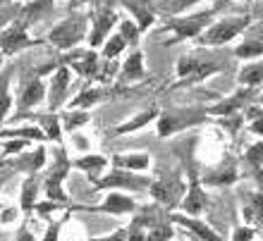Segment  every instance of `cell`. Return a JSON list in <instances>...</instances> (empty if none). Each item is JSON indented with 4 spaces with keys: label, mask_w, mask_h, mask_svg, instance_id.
<instances>
[{
    "label": "cell",
    "mask_w": 263,
    "mask_h": 241,
    "mask_svg": "<svg viewBox=\"0 0 263 241\" xmlns=\"http://www.w3.org/2000/svg\"><path fill=\"white\" fill-rule=\"evenodd\" d=\"M3 220H5V222H12V220H14V210H7V213H5V217H3Z\"/></svg>",
    "instance_id": "cell-46"
},
{
    "label": "cell",
    "mask_w": 263,
    "mask_h": 241,
    "mask_svg": "<svg viewBox=\"0 0 263 241\" xmlns=\"http://www.w3.org/2000/svg\"><path fill=\"white\" fill-rule=\"evenodd\" d=\"M218 69H220V65H213V62H196L194 69H192L187 76H182V86H187V84H199L201 79H206L208 74H213Z\"/></svg>",
    "instance_id": "cell-18"
},
{
    "label": "cell",
    "mask_w": 263,
    "mask_h": 241,
    "mask_svg": "<svg viewBox=\"0 0 263 241\" xmlns=\"http://www.w3.org/2000/svg\"><path fill=\"white\" fill-rule=\"evenodd\" d=\"M125 5L129 7L132 12H134V14H137V17H139V24H137V27H139V31H146V29L151 27V22L156 19V14H153L151 10H146V7H144V3H141V0H125Z\"/></svg>",
    "instance_id": "cell-19"
},
{
    "label": "cell",
    "mask_w": 263,
    "mask_h": 241,
    "mask_svg": "<svg viewBox=\"0 0 263 241\" xmlns=\"http://www.w3.org/2000/svg\"><path fill=\"white\" fill-rule=\"evenodd\" d=\"M84 34H86V19L79 17V14H74V17L60 22V24L50 31L48 41L53 43V46H58L60 50H69V48H74L77 43L82 41Z\"/></svg>",
    "instance_id": "cell-2"
},
{
    "label": "cell",
    "mask_w": 263,
    "mask_h": 241,
    "mask_svg": "<svg viewBox=\"0 0 263 241\" xmlns=\"http://www.w3.org/2000/svg\"><path fill=\"white\" fill-rule=\"evenodd\" d=\"M36 189H39V179H29L22 189V208L29 210V208L34 206V198H36Z\"/></svg>",
    "instance_id": "cell-28"
},
{
    "label": "cell",
    "mask_w": 263,
    "mask_h": 241,
    "mask_svg": "<svg viewBox=\"0 0 263 241\" xmlns=\"http://www.w3.org/2000/svg\"><path fill=\"white\" fill-rule=\"evenodd\" d=\"M77 146H79V148H86V138H77Z\"/></svg>",
    "instance_id": "cell-47"
},
{
    "label": "cell",
    "mask_w": 263,
    "mask_h": 241,
    "mask_svg": "<svg viewBox=\"0 0 263 241\" xmlns=\"http://www.w3.org/2000/svg\"><path fill=\"white\" fill-rule=\"evenodd\" d=\"M115 167H122V170H146V167H148V155H146V153L115 155Z\"/></svg>",
    "instance_id": "cell-15"
},
{
    "label": "cell",
    "mask_w": 263,
    "mask_h": 241,
    "mask_svg": "<svg viewBox=\"0 0 263 241\" xmlns=\"http://www.w3.org/2000/svg\"><path fill=\"white\" fill-rule=\"evenodd\" d=\"M98 189H108V186H127V189H146L148 182L144 177H134V174L125 172V170H115L103 179H93Z\"/></svg>",
    "instance_id": "cell-7"
},
{
    "label": "cell",
    "mask_w": 263,
    "mask_h": 241,
    "mask_svg": "<svg viewBox=\"0 0 263 241\" xmlns=\"http://www.w3.org/2000/svg\"><path fill=\"white\" fill-rule=\"evenodd\" d=\"M208 112L203 108H180V110H167L158 115V136H170L177 131L187 129L192 124H199L206 119Z\"/></svg>",
    "instance_id": "cell-1"
},
{
    "label": "cell",
    "mask_w": 263,
    "mask_h": 241,
    "mask_svg": "<svg viewBox=\"0 0 263 241\" xmlns=\"http://www.w3.org/2000/svg\"><path fill=\"white\" fill-rule=\"evenodd\" d=\"M101 89H84L79 96H74V101H72V108H77V110H86V108H91V105H96L98 101H101Z\"/></svg>",
    "instance_id": "cell-21"
},
{
    "label": "cell",
    "mask_w": 263,
    "mask_h": 241,
    "mask_svg": "<svg viewBox=\"0 0 263 241\" xmlns=\"http://www.w3.org/2000/svg\"><path fill=\"white\" fill-rule=\"evenodd\" d=\"M139 27L137 24H132V22H122L120 24V36L125 38V43H129V46H137L139 43Z\"/></svg>",
    "instance_id": "cell-30"
},
{
    "label": "cell",
    "mask_w": 263,
    "mask_h": 241,
    "mask_svg": "<svg viewBox=\"0 0 263 241\" xmlns=\"http://www.w3.org/2000/svg\"><path fill=\"white\" fill-rule=\"evenodd\" d=\"M93 241H127V232H125V229H120V232H115V234L98 236V239H93Z\"/></svg>",
    "instance_id": "cell-39"
},
{
    "label": "cell",
    "mask_w": 263,
    "mask_h": 241,
    "mask_svg": "<svg viewBox=\"0 0 263 241\" xmlns=\"http://www.w3.org/2000/svg\"><path fill=\"white\" fill-rule=\"evenodd\" d=\"M50 3H53V0H31V3H29V7L24 10V22H22V27H24L27 22L36 19V17H39L43 10H48Z\"/></svg>",
    "instance_id": "cell-26"
},
{
    "label": "cell",
    "mask_w": 263,
    "mask_h": 241,
    "mask_svg": "<svg viewBox=\"0 0 263 241\" xmlns=\"http://www.w3.org/2000/svg\"><path fill=\"white\" fill-rule=\"evenodd\" d=\"M239 82L244 84V86H258V84H263V62H256V65H249V67L242 69V74H239Z\"/></svg>",
    "instance_id": "cell-22"
},
{
    "label": "cell",
    "mask_w": 263,
    "mask_h": 241,
    "mask_svg": "<svg viewBox=\"0 0 263 241\" xmlns=\"http://www.w3.org/2000/svg\"><path fill=\"white\" fill-rule=\"evenodd\" d=\"M127 234H129V241H146V239H144V234H141V229H139L137 222H134V227H132L129 232H127Z\"/></svg>",
    "instance_id": "cell-42"
},
{
    "label": "cell",
    "mask_w": 263,
    "mask_h": 241,
    "mask_svg": "<svg viewBox=\"0 0 263 241\" xmlns=\"http://www.w3.org/2000/svg\"><path fill=\"white\" fill-rule=\"evenodd\" d=\"M89 119V115L84 110H79V112H72V115H67L65 117V129H74V127H79V124H84Z\"/></svg>",
    "instance_id": "cell-37"
},
{
    "label": "cell",
    "mask_w": 263,
    "mask_h": 241,
    "mask_svg": "<svg viewBox=\"0 0 263 241\" xmlns=\"http://www.w3.org/2000/svg\"><path fill=\"white\" fill-rule=\"evenodd\" d=\"M69 86V72L67 67H60L53 76V89H50V110H58L60 103L65 101V93H67Z\"/></svg>",
    "instance_id": "cell-9"
},
{
    "label": "cell",
    "mask_w": 263,
    "mask_h": 241,
    "mask_svg": "<svg viewBox=\"0 0 263 241\" xmlns=\"http://www.w3.org/2000/svg\"><path fill=\"white\" fill-rule=\"evenodd\" d=\"M141 53H132L129 60L125 62V69H122V76L125 79H139V76L144 74V65H141Z\"/></svg>",
    "instance_id": "cell-24"
},
{
    "label": "cell",
    "mask_w": 263,
    "mask_h": 241,
    "mask_svg": "<svg viewBox=\"0 0 263 241\" xmlns=\"http://www.w3.org/2000/svg\"><path fill=\"white\" fill-rule=\"evenodd\" d=\"M115 22H118V17H115L110 10H105V12L96 19V24H93V34L89 36V43H91V46H101V41L105 38V34L110 31V27L115 24Z\"/></svg>",
    "instance_id": "cell-11"
},
{
    "label": "cell",
    "mask_w": 263,
    "mask_h": 241,
    "mask_svg": "<svg viewBox=\"0 0 263 241\" xmlns=\"http://www.w3.org/2000/svg\"><path fill=\"white\" fill-rule=\"evenodd\" d=\"M27 146V141H12V144H7L5 146V155H10V153H17V151H22Z\"/></svg>",
    "instance_id": "cell-40"
},
{
    "label": "cell",
    "mask_w": 263,
    "mask_h": 241,
    "mask_svg": "<svg viewBox=\"0 0 263 241\" xmlns=\"http://www.w3.org/2000/svg\"><path fill=\"white\" fill-rule=\"evenodd\" d=\"M5 136H17V138H36V141H43V138H46V131L36 129V127H24V129H12V131H5Z\"/></svg>",
    "instance_id": "cell-29"
},
{
    "label": "cell",
    "mask_w": 263,
    "mask_h": 241,
    "mask_svg": "<svg viewBox=\"0 0 263 241\" xmlns=\"http://www.w3.org/2000/svg\"><path fill=\"white\" fill-rule=\"evenodd\" d=\"M41 98H43V84L39 82V79H34V82H29L27 86H24V91H22L20 108L29 110V108H34L36 103H41Z\"/></svg>",
    "instance_id": "cell-13"
},
{
    "label": "cell",
    "mask_w": 263,
    "mask_h": 241,
    "mask_svg": "<svg viewBox=\"0 0 263 241\" xmlns=\"http://www.w3.org/2000/svg\"><path fill=\"white\" fill-rule=\"evenodd\" d=\"M173 236V227L170 225H156V227L148 232V239L146 241H167Z\"/></svg>",
    "instance_id": "cell-34"
},
{
    "label": "cell",
    "mask_w": 263,
    "mask_h": 241,
    "mask_svg": "<svg viewBox=\"0 0 263 241\" xmlns=\"http://www.w3.org/2000/svg\"><path fill=\"white\" fill-rule=\"evenodd\" d=\"M151 193L153 198L163 203V206H175L177 200L182 198V193H184V184L180 179H158L156 184L151 186Z\"/></svg>",
    "instance_id": "cell-6"
},
{
    "label": "cell",
    "mask_w": 263,
    "mask_h": 241,
    "mask_svg": "<svg viewBox=\"0 0 263 241\" xmlns=\"http://www.w3.org/2000/svg\"><path fill=\"white\" fill-rule=\"evenodd\" d=\"M7 84H10V74H5L0 79V122L7 115V108H10V93H7Z\"/></svg>",
    "instance_id": "cell-32"
},
{
    "label": "cell",
    "mask_w": 263,
    "mask_h": 241,
    "mask_svg": "<svg viewBox=\"0 0 263 241\" xmlns=\"http://www.w3.org/2000/svg\"><path fill=\"white\" fill-rule=\"evenodd\" d=\"M211 19H213V10H206V12L184 17V19H170L167 22V29H173L177 38H192V36H201L203 27Z\"/></svg>",
    "instance_id": "cell-4"
},
{
    "label": "cell",
    "mask_w": 263,
    "mask_h": 241,
    "mask_svg": "<svg viewBox=\"0 0 263 241\" xmlns=\"http://www.w3.org/2000/svg\"><path fill=\"white\" fill-rule=\"evenodd\" d=\"M251 236H254V229L251 227H242L235 232V241H251Z\"/></svg>",
    "instance_id": "cell-38"
},
{
    "label": "cell",
    "mask_w": 263,
    "mask_h": 241,
    "mask_svg": "<svg viewBox=\"0 0 263 241\" xmlns=\"http://www.w3.org/2000/svg\"><path fill=\"white\" fill-rule=\"evenodd\" d=\"M41 124L46 127V136H48V138H53V141H58V138H60V122H58L53 115L41 117Z\"/></svg>",
    "instance_id": "cell-33"
},
{
    "label": "cell",
    "mask_w": 263,
    "mask_h": 241,
    "mask_svg": "<svg viewBox=\"0 0 263 241\" xmlns=\"http://www.w3.org/2000/svg\"><path fill=\"white\" fill-rule=\"evenodd\" d=\"M156 117H158V110H146V112H141V115H137V117H132L127 124L118 127V129H115V134H127V131L141 129L144 124H148L151 119H156Z\"/></svg>",
    "instance_id": "cell-20"
},
{
    "label": "cell",
    "mask_w": 263,
    "mask_h": 241,
    "mask_svg": "<svg viewBox=\"0 0 263 241\" xmlns=\"http://www.w3.org/2000/svg\"><path fill=\"white\" fill-rule=\"evenodd\" d=\"M251 131H254V134H261V136H263V117H258L256 122H251Z\"/></svg>",
    "instance_id": "cell-44"
},
{
    "label": "cell",
    "mask_w": 263,
    "mask_h": 241,
    "mask_svg": "<svg viewBox=\"0 0 263 241\" xmlns=\"http://www.w3.org/2000/svg\"><path fill=\"white\" fill-rule=\"evenodd\" d=\"M58 234H60V225L58 222H53L48 227V234H46V241H58Z\"/></svg>",
    "instance_id": "cell-43"
},
{
    "label": "cell",
    "mask_w": 263,
    "mask_h": 241,
    "mask_svg": "<svg viewBox=\"0 0 263 241\" xmlns=\"http://www.w3.org/2000/svg\"><path fill=\"white\" fill-rule=\"evenodd\" d=\"M244 220L249 225H256V227H263V196L261 193H254L249 200V206L244 208Z\"/></svg>",
    "instance_id": "cell-16"
},
{
    "label": "cell",
    "mask_w": 263,
    "mask_h": 241,
    "mask_svg": "<svg viewBox=\"0 0 263 241\" xmlns=\"http://www.w3.org/2000/svg\"><path fill=\"white\" fill-rule=\"evenodd\" d=\"M194 3H201V0H167V3H163V10L165 12H182V10H187L189 5H194Z\"/></svg>",
    "instance_id": "cell-35"
},
{
    "label": "cell",
    "mask_w": 263,
    "mask_h": 241,
    "mask_svg": "<svg viewBox=\"0 0 263 241\" xmlns=\"http://www.w3.org/2000/svg\"><path fill=\"white\" fill-rule=\"evenodd\" d=\"M84 210H91V213H112V215H122V213H132L134 210V200L122 196V193H110L105 198L103 206L96 208H84Z\"/></svg>",
    "instance_id": "cell-8"
},
{
    "label": "cell",
    "mask_w": 263,
    "mask_h": 241,
    "mask_svg": "<svg viewBox=\"0 0 263 241\" xmlns=\"http://www.w3.org/2000/svg\"><path fill=\"white\" fill-rule=\"evenodd\" d=\"M27 27H22V24H14V27H10L7 31H3L0 34V53H5V55H12V53H17V50L27 48V46H34V41L27 36V31H24Z\"/></svg>",
    "instance_id": "cell-5"
},
{
    "label": "cell",
    "mask_w": 263,
    "mask_h": 241,
    "mask_svg": "<svg viewBox=\"0 0 263 241\" xmlns=\"http://www.w3.org/2000/svg\"><path fill=\"white\" fill-rule=\"evenodd\" d=\"M237 179V167L232 163L228 165H222L220 170H215V172H208L206 174V184H215V186H222V184H232Z\"/></svg>",
    "instance_id": "cell-17"
},
{
    "label": "cell",
    "mask_w": 263,
    "mask_h": 241,
    "mask_svg": "<svg viewBox=\"0 0 263 241\" xmlns=\"http://www.w3.org/2000/svg\"><path fill=\"white\" fill-rule=\"evenodd\" d=\"M254 96V91H242V93H237L235 98H230V101H225L222 105H215L211 112H215V115H230V112H235L239 105H242V101H249V98Z\"/></svg>",
    "instance_id": "cell-23"
},
{
    "label": "cell",
    "mask_w": 263,
    "mask_h": 241,
    "mask_svg": "<svg viewBox=\"0 0 263 241\" xmlns=\"http://www.w3.org/2000/svg\"><path fill=\"white\" fill-rule=\"evenodd\" d=\"M203 206H206V196H203V191H201V186L196 184V182H192V189H189L182 208H184L189 215H199L201 210H203Z\"/></svg>",
    "instance_id": "cell-14"
},
{
    "label": "cell",
    "mask_w": 263,
    "mask_h": 241,
    "mask_svg": "<svg viewBox=\"0 0 263 241\" xmlns=\"http://www.w3.org/2000/svg\"><path fill=\"white\" fill-rule=\"evenodd\" d=\"M0 65H3V53H0Z\"/></svg>",
    "instance_id": "cell-48"
},
{
    "label": "cell",
    "mask_w": 263,
    "mask_h": 241,
    "mask_svg": "<svg viewBox=\"0 0 263 241\" xmlns=\"http://www.w3.org/2000/svg\"><path fill=\"white\" fill-rule=\"evenodd\" d=\"M105 163H108V160H105L103 155H86V158H79V160H77V167L93 174V172H98L101 167H105Z\"/></svg>",
    "instance_id": "cell-25"
},
{
    "label": "cell",
    "mask_w": 263,
    "mask_h": 241,
    "mask_svg": "<svg viewBox=\"0 0 263 241\" xmlns=\"http://www.w3.org/2000/svg\"><path fill=\"white\" fill-rule=\"evenodd\" d=\"M235 55L237 57H258L263 55V41H247L244 46H239V48L235 50Z\"/></svg>",
    "instance_id": "cell-27"
},
{
    "label": "cell",
    "mask_w": 263,
    "mask_h": 241,
    "mask_svg": "<svg viewBox=\"0 0 263 241\" xmlns=\"http://www.w3.org/2000/svg\"><path fill=\"white\" fill-rule=\"evenodd\" d=\"M247 160H249L254 167H261L263 165V144H254L247 151Z\"/></svg>",
    "instance_id": "cell-36"
},
{
    "label": "cell",
    "mask_w": 263,
    "mask_h": 241,
    "mask_svg": "<svg viewBox=\"0 0 263 241\" xmlns=\"http://www.w3.org/2000/svg\"><path fill=\"white\" fill-rule=\"evenodd\" d=\"M222 122H225V127H228V129L237 131V129H239V124H242V117H237V115H235V117H225Z\"/></svg>",
    "instance_id": "cell-41"
},
{
    "label": "cell",
    "mask_w": 263,
    "mask_h": 241,
    "mask_svg": "<svg viewBox=\"0 0 263 241\" xmlns=\"http://www.w3.org/2000/svg\"><path fill=\"white\" fill-rule=\"evenodd\" d=\"M74 69L82 76H96L98 74V55L93 50L79 53V57H74Z\"/></svg>",
    "instance_id": "cell-12"
},
{
    "label": "cell",
    "mask_w": 263,
    "mask_h": 241,
    "mask_svg": "<svg viewBox=\"0 0 263 241\" xmlns=\"http://www.w3.org/2000/svg\"><path fill=\"white\" fill-rule=\"evenodd\" d=\"M125 38H122V36H110V41H108V46H105L103 48V55L108 57V60H110V57H115V55H120V53H122V50H125Z\"/></svg>",
    "instance_id": "cell-31"
},
{
    "label": "cell",
    "mask_w": 263,
    "mask_h": 241,
    "mask_svg": "<svg viewBox=\"0 0 263 241\" xmlns=\"http://www.w3.org/2000/svg\"><path fill=\"white\" fill-rule=\"evenodd\" d=\"M173 220L180 222V225H184L187 229H192V232H194L201 241H222L220 236L213 232V229L208 227V225H203L201 220H192V217H184V215H173Z\"/></svg>",
    "instance_id": "cell-10"
},
{
    "label": "cell",
    "mask_w": 263,
    "mask_h": 241,
    "mask_svg": "<svg viewBox=\"0 0 263 241\" xmlns=\"http://www.w3.org/2000/svg\"><path fill=\"white\" fill-rule=\"evenodd\" d=\"M17 241H34V236L29 234V232H24V234H20V239Z\"/></svg>",
    "instance_id": "cell-45"
},
{
    "label": "cell",
    "mask_w": 263,
    "mask_h": 241,
    "mask_svg": "<svg viewBox=\"0 0 263 241\" xmlns=\"http://www.w3.org/2000/svg\"><path fill=\"white\" fill-rule=\"evenodd\" d=\"M249 24V17H235V19H222L213 27H208V31L201 36V41L206 46H222V43L232 41L237 34H242L244 27Z\"/></svg>",
    "instance_id": "cell-3"
}]
</instances>
